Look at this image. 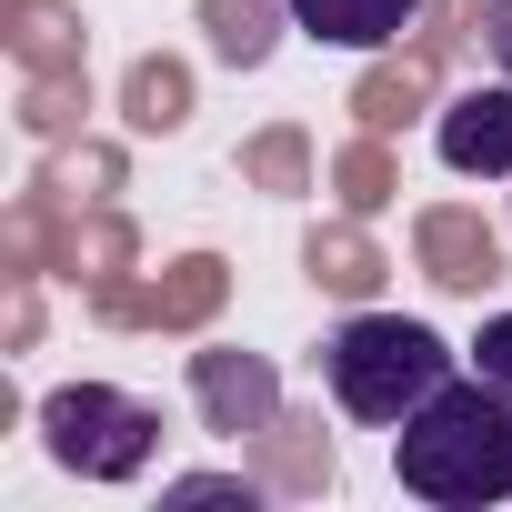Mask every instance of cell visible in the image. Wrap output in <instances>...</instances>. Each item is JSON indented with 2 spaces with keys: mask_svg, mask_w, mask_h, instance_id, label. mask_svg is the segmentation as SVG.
I'll use <instances>...</instances> for the list:
<instances>
[{
  "mask_svg": "<svg viewBox=\"0 0 512 512\" xmlns=\"http://www.w3.org/2000/svg\"><path fill=\"white\" fill-rule=\"evenodd\" d=\"M392 482L432 512L512 502V392L482 372H452L422 412L392 422Z\"/></svg>",
  "mask_w": 512,
  "mask_h": 512,
  "instance_id": "cell-1",
  "label": "cell"
},
{
  "mask_svg": "<svg viewBox=\"0 0 512 512\" xmlns=\"http://www.w3.org/2000/svg\"><path fill=\"white\" fill-rule=\"evenodd\" d=\"M452 342L432 332V322H402V312H352L332 342H322V382H332V402L352 412V422H402V412H422L442 382H452Z\"/></svg>",
  "mask_w": 512,
  "mask_h": 512,
  "instance_id": "cell-2",
  "label": "cell"
},
{
  "mask_svg": "<svg viewBox=\"0 0 512 512\" xmlns=\"http://www.w3.org/2000/svg\"><path fill=\"white\" fill-rule=\"evenodd\" d=\"M41 442L81 482H141L161 452V412L121 382H61V392H41Z\"/></svg>",
  "mask_w": 512,
  "mask_h": 512,
  "instance_id": "cell-3",
  "label": "cell"
},
{
  "mask_svg": "<svg viewBox=\"0 0 512 512\" xmlns=\"http://www.w3.org/2000/svg\"><path fill=\"white\" fill-rule=\"evenodd\" d=\"M432 151H442V171H462V181H512V81L492 71V81L452 91V101L432 111Z\"/></svg>",
  "mask_w": 512,
  "mask_h": 512,
  "instance_id": "cell-4",
  "label": "cell"
},
{
  "mask_svg": "<svg viewBox=\"0 0 512 512\" xmlns=\"http://www.w3.org/2000/svg\"><path fill=\"white\" fill-rule=\"evenodd\" d=\"M191 402H201V422L211 432H272L282 422V372L262 362V352H191Z\"/></svg>",
  "mask_w": 512,
  "mask_h": 512,
  "instance_id": "cell-5",
  "label": "cell"
},
{
  "mask_svg": "<svg viewBox=\"0 0 512 512\" xmlns=\"http://www.w3.org/2000/svg\"><path fill=\"white\" fill-rule=\"evenodd\" d=\"M282 11H292V31H312L322 51H382V41L412 31L422 0H282Z\"/></svg>",
  "mask_w": 512,
  "mask_h": 512,
  "instance_id": "cell-6",
  "label": "cell"
},
{
  "mask_svg": "<svg viewBox=\"0 0 512 512\" xmlns=\"http://www.w3.org/2000/svg\"><path fill=\"white\" fill-rule=\"evenodd\" d=\"M462 362H472L482 382H502V392H512V312H492V322H482V342H472Z\"/></svg>",
  "mask_w": 512,
  "mask_h": 512,
  "instance_id": "cell-7",
  "label": "cell"
},
{
  "mask_svg": "<svg viewBox=\"0 0 512 512\" xmlns=\"http://www.w3.org/2000/svg\"><path fill=\"white\" fill-rule=\"evenodd\" d=\"M171 502H241V512H251L262 492H251L241 472H181V482H171Z\"/></svg>",
  "mask_w": 512,
  "mask_h": 512,
  "instance_id": "cell-8",
  "label": "cell"
},
{
  "mask_svg": "<svg viewBox=\"0 0 512 512\" xmlns=\"http://www.w3.org/2000/svg\"><path fill=\"white\" fill-rule=\"evenodd\" d=\"M482 61L512 81V0H482Z\"/></svg>",
  "mask_w": 512,
  "mask_h": 512,
  "instance_id": "cell-9",
  "label": "cell"
}]
</instances>
